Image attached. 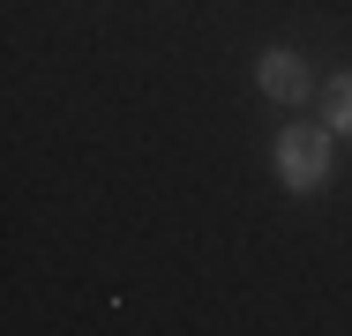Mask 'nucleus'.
<instances>
[{"label":"nucleus","instance_id":"f03ea898","mask_svg":"<svg viewBox=\"0 0 352 336\" xmlns=\"http://www.w3.org/2000/svg\"><path fill=\"white\" fill-rule=\"evenodd\" d=\"M255 75H263V97H278V105H300V97H307V67L292 60V53H263V67H255Z\"/></svg>","mask_w":352,"mask_h":336},{"label":"nucleus","instance_id":"f257e3e1","mask_svg":"<svg viewBox=\"0 0 352 336\" xmlns=\"http://www.w3.org/2000/svg\"><path fill=\"white\" fill-rule=\"evenodd\" d=\"M278 180L292 195L322 187L330 180V128H285L278 134Z\"/></svg>","mask_w":352,"mask_h":336},{"label":"nucleus","instance_id":"7ed1b4c3","mask_svg":"<svg viewBox=\"0 0 352 336\" xmlns=\"http://www.w3.org/2000/svg\"><path fill=\"white\" fill-rule=\"evenodd\" d=\"M322 112H330V128H345V134H352V75H338V82L322 90Z\"/></svg>","mask_w":352,"mask_h":336}]
</instances>
